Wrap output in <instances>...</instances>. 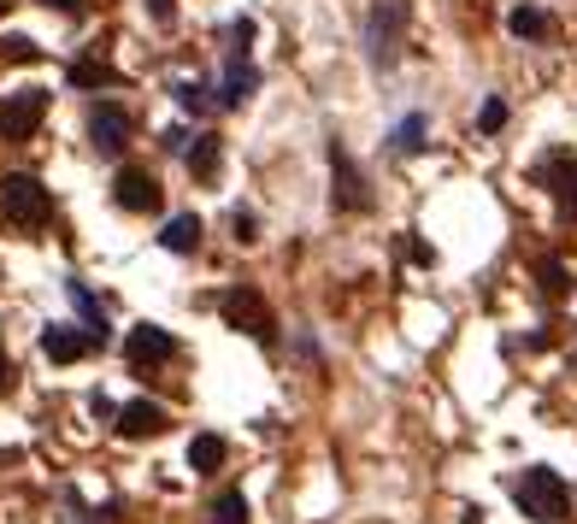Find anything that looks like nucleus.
<instances>
[{
	"mask_svg": "<svg viewBox=\"0 0 577 524\" xmlns=\"http://www.w3.org/2000/svg\"><path fill=\"white\" fill-rule=\"evenodd\" d=\"M513 495H518V507H525V519H537V524H566L572 489H566V477H560V472L530 465V472L513 484Z\"/></svg>",
	"mask_w": 577,
	"mask_h": 524,
	"instance_id": "1",
	"label": "nucleus"
},
{
	"mask_svg": "<svg viewBox=\"0 0 577 524\" xmlns=\"http://www.w3.org/2000/svg\"><path fill=\"white\" fill-rule=\"evenodd\" d=\"M542 289L548 295H566V266L560 259H542Z\"/></svg>",
	"mask_w": 577,
	"mask_h": 524,
	"instance_id": "24",
	"label": "nucleus"
},
{
	"mask_svg": "<svg viewBox=\"0 0 577 524\" xmlns=\"http://www.w3.org/2000/svg\"><path fill=\"white\" fill-rule=\"evenodd\" d=\"M425 112H413V119H401L395 124V136H389V142H395V154H418V148H425Z\"/></svg>",
	"mask_w": 577,
	"mask_h": 524,
	"instance_id": "20",
	"label": "nucleus"
},
{
	"mask_svg": "<svg viewBox=\"0 0 577 524\" xmlns=\"http://www.w3.org/2000/svg\"><path fill=\"white\" fill-rule=\"evenodd\" d=\"M0 60H7V65H36L41 48H36L30 36H0Z\"/></svg>",
	"mask_w": 577,
	"mask_h": 524,
	"instance_id": "22",
	"label": "nucleus"
},
{
	"mask_svg": "<svg viewBox=\"0 0 577 524\" xmlns=\"http://www.w3.org/2000/svg\"><path fill=\"white\" fill-rule=\"evenodd\" d=\"M41 119H48V89H19L0 100V136L7 142H30Z\"/></svg>",
	"mask_w": 577,
	"mask_h": 524,
	"instance_id": "5",
	"label": "nucleus"
},
{
	"mask_svg": "<svg viewBox=\"0 0 577 524\" xmlns=\"http://www.w3.org/2000/svg\"><path fill=\"white\" fill-rule=\"evenodd\" d=\"M160 242L171 247V254H195V247H200V218H195V212H177V218L165 224Z\"/></svg>",
	"mask_w": 577,
	"mask_h": 524,
	"instance_id": "16",
	"label": "nucleus"
},
{
	"mask_svg": "<svg viewBox=\"0 0 577 524\" xmlns=\"http://www.w3.org/2000/svg\"><path fill=\"white\" fill-rule=\"evenodd\" d=\"M112 200H119L124 212H160V178L142 166H124L119 178H112Z\"/></svg>",
	"mask_w": 577,
	"mask_h": 524,
	"instance_id": "7",
	"label": "nucleus"
},
{
	"mask_svg": "<svg viewBox=\"0 0 577 524\" xmlns=\"http://www.w3.org/2000/svg\"><path fill=\"white\" fill-rule=\"evenodd\" d=\"M71 83H77V89H119L124 77L107 60H71Z\"/></svg>",
	"mask_w": 577,
	"mask_h": 524,
	"instance_id": "14",
	"label": "nucleus"
},
{
	"mask_svg": "<svg viewBox=\"0 0 577 524\" xmlns=\"http://www.w3.org/2000/svg\"><path fill=\"white\" fill-rule=\"evenodd\" d=\"M48 7H53V12H83L89 0H48Z\"/></svg>",
	"mask_w": 577,
	"mask_h": 524,
	"instance_id": "30",
	"label": "nucleus"
},
{
	"mask_svg": "<svg viewBox=\"0 0 577 524\" xmlns=\"http://www.w3.org/2000/svg\"><path fill=\"white\" fill-rule=\"evenodd\" d=\"M212 524H254V519H248V501H242V489H224L219 501H212Z\"/></svg>",
	"mask_w": 577,
	"mask_h": 524,
	"instance_id": "21",
	"label": "nucleus"
},
{
	"mask_svg": "<svg viewBox=\"0 0 577 524\" xmlns=\"http://www.w3.org/2000/svg\"><path fill=\"white\" fill-rule=\"evenodd\" d=\"M254 89H259V71L248 65V53H242V60L230 65V77H224V95H219V100H224V107H242V100H248Z\"/></svg>",
	"mask_w": 577,
	"mask_h": 524,
	"instance_id": "15",
	"label": "nucleus"
},
{
	"mask_svg": "<svg viewBox=\"0 0 577 524\" xmlns=\"http://www.w3.org/2000/svg\"><path fill=\"white\" fill-rule=\"evenodd\" d=\"M0 212L19 230H41L53 218V195L41 188V178H30V171H7V178H0Z\"/></svg>",
	"mask_w": 577,
	"mask_h": 524,
	"instance_id": "2",
	"label": "nucleus"
},
{
	"mask_svg": "<svg viewBox=\"0 0 577 524\" xmlns=\"http://www.w3.org/2000/svg\"><path fill=\"white\" fill-rule=\"evenodd\" d=\"M124 354H130V366H160V360L177 354V342H171V330H160V325H136L124 342Z\"/></svg>",
	"mask_w": 577,
	"mask_h": 524,
	"instance_id": "10",
	"label": "nucleus"
},
{
	"mask_svg": "<svg viewBox=\"0 0 577 524\" xmlns=\"http://www.w3.org/2000/svg\"><path fill=\"white\" fill-rule=\"evenodd\" d=\"M183 148H189V171L200 183H212L219 178V136H207V130H200L195 142H183Z\"/></svg>",
	"mask_w": 577,
	"mask_h": 524,
	"instance_id": "13",
	"label": "nucleus"
},
{
	"mask_svg": "<svg viewBox=\"0 0 577 524\" xmlns=\"http://www.w3.org/2000/svg\"><path fill=\"white\" fill-rule=\"evenodd\" d=\"M537 183L560 200V212L577 218V154H548L537 166Z\"/></svg>",
	"mask_w": 577,
	"mask_h": 524,
	"instance_id": "8",
	"label": "nucleus"
},
{
	"mask_svg": "<svg viewBox=\"0 0 577 524\" xmlns=\"http://www.w3.org/2000/svg\"><path fill=\"white\" fill-rule=\"evenodd\" d=\"M95 348L89 330H71V325H48L41 330V354L53 360V366H71V360H83Z\"/></svg>",
	"mask_w": 577,
	"mask_h": 524,
	"instance_id": "11",
	"label": "nucleus"
},
{
	"mask_svg": "<svg viewBox=\"0 0 577 524\" xmlns=\"http://www.w3.org/2000/svg\"><path fill=\"white\" fill-rule=\"evenodd\" d=\"M330 178H336V188H330V200H336L342 212H371V183L366 171L348 159V148H342L336 136H330Z\"/></svg>",
	"mask_w": 577,
	"mask_h": 524,
	"instance_id": "4",
	"label": "nucleus"
},
{
	"mask_svg": "<svg viewBox=\"0 0 577 524\" xmlns=\"http://www.w3.org/2000/svg\"><path fill=\"white\" fill-rule=\"evenodd\" d=\"M407 259H413V266H437V254H430L425 242H407Z\"/></svg>",
	"mask_w": 577,
	"mask_h": 524,
	"instance_id": "28",
	"label": "nucleus"
},
{
	"mask_svg": "<svg viewBox=\"0 0 577 524\" xmlns=\"http://www.w3.org/2000/svg\"><path fill=\"white\" fill-rule=\"evenodd\" d=\"M89 142L100 154H124L130 148V112L124 107H95L89 112Z\"/></svg>",
	"mask_w": 577,
	"mask_h": 524,
	"instance_id": "9",
	"label": "nucleus"
},
{
	"mask_svg": "<svg viewBox=\"0 0 577 524\" xmlns=\"http://www.w3.org/2000/svg\"><path fill=\"white\" fill-rule=\"evenodd\" d=\"M219 313H224V325L230 330H242V337H254V342H278V318H271L266 307V295L259 289H230V295L219 301Z\"/></svg>",
	"mask_w": 577,
	"mask_h": 524,
	"instance_id": "3",
	"label": "nucleus"
},
{
	"mask_svg": "<svg viewBox=\"0 0 577 524\" xmlns=\"http://www.w3.org/2000/svg\"><path fill=\"white\" fill-rule=\"evenodd\" d=\"M507 31H513V36H548V31H554V19H548L542 7H513Z\"/></svg>",
	"mask_w": 577,
	"mask_h": 524,
	"instance_id": "18",
	"label": "nucleus"
},
{
	"mask_svg": "<svg viewBox=\"0 0 577 524\" xmlns=\"http://www.w3.org/2000/svg\"><path fill=\"white\" fill-rule=\"evenodd\" d=\"M12 389V360H7V348H0V395Z\"/></svg>",
	"mask_w": 577,
	"mask_h": 524,
	"instance_id": "29",
	"label": "nucleus"
},
{
	"mask_svg": "<svg viewBox=\"0 0 577 524\" xmlns=\"http://www.w3.org/2000/svg\"><path fill=\"white\" fill-rule=\"evenodd\" d=\"M407 0H383L378 12H371V24H366V48H371V60L378 65H395V53H401V31H407Z\"/></svg>",
	"mask_w": 577,
	"mask_h": 524,
	"instance_id": "6",
	"label": "nucleus"
},
{
	"mask_svg": "<svg viewBox=\"0 0 577 524\" xmlns=\"http://www.w3.org/2000/svg\"><path fill=\"white\" fill-rule=\"evenodd\" d=\"M7 7H12V0H0V19H7Z\"/></svg>",
	"mask_w": 577,
	"mask_h": 524,
	"instance_id": "31",
	"label": "nucleus"
},
{
	"mask_svg": "<svg viewBox=\"0 0 577 524\" xmlns=\"http://www.w3.org/2000/svg\"><path fill=\"white\" fill-rule=\"evenodd\" d=\"M230 41H236V60L248 53V41H254V19H236L230 24Z\"/></svg>",
	"mask_w": 577,
	"mask_h": 524,
	"instance_id": "26",
	"label": "nucleus"
},
{
	"mask_svg": "<svg viewBox=\"0 0 577 524\" xmlns=\"http://www.w3.org/2000/svg\"><path fill=\"white\" fill-rule=\"evenodd\" d=\"M207 95H212L207 83H177V107L183 112H207Z\"/></svg>",
	"mask_w": 577,
	"mask_h": 524,
	"instance_id": "23",
	"label": "nucleus"
},
{
	"mask_svg": "<svg viewBox=\"0 0 577 524\" xmlns=\"http://www.w3.org/2000/svg\"><path fill=\"white\" fill-rule=\"evenodd\" d=\"M478 124H483V130H501V124H507V100H483Z\"/></svg>",
	"mask_w": 577,
	"mask_h": 524,
	"instance_id": "25",
	"label": "nucleus"
},
{
	"mask_svg": "<svg viewBox=\"0 0 577 524\" xmlns=\"http://www.w3.org/2000/svg\"><path fill=\"white\" fill-rule=\"evenodd\" d=\"M224 454H230V448H224V436H195V442H189V465H195V472H219V465H224Z\"/></svg>",
	"mask_w": 577,
	"mask_h": 524,
	"instance_id": "17",
	"label": "nucleus"
},
{
	"mask_svg": "<svg viewBox=\"0 0 577 524\" xmlns=\"http://www.w3.org/2000/svg\"><path fill=\"white\" fill-rule=\"evenodd\" d=\"M71 301H77V313L89 318V337H95V342H107V313H100V301H95L83 283H71Z\"/></svg>",
	"mask_w": 577,
	"mask_h": 524,
	"instance_id": "19",
	"label": "nucleus"
},
{
	"mask_svg": "<svg viewBox=\"0 0 577 524\" xmlns=\"http://www.w3.org/2000/svg\"><path fill=\"white\" fill-rule=\"evenodd\" d=\"M230 230H236V242H254V212H230Z\"/></svg>",
	"mask_w": 577,
	"mask_h": 524,
	"instance_id": "27",
	"label": "nucleus"
},
{
	"mask_svg": "<svg viewBox=\"0 0 577 524\" xmlns=\"http://www.w3.org/2000/svg\"><path fill=\"white\" fill-rule=\"evenodd\" d=\"M165 430V406L154 401H130L119 413V436H130V442H142V436H160Z\"/></svg>",
	"mask_w": 577,
	"mask_h": 524,
	"instance_id": "12",
	"label": "nucleus"
}]
</instances>
